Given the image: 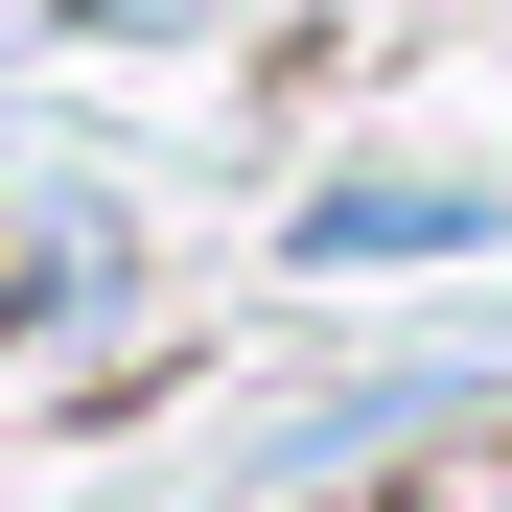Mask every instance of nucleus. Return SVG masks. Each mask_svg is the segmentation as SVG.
<instances>
[{
    "label": "nucleus",
    "mask_w": 512,
    "mask_h": 512,
    "mask_svg": "<svg viewBox=\"0 0 512 512\" xmlns=\"http://www.w3.org/2000/svg\"><path fill=\"white\" fill-rule=\"evenodd\" d=\"M512 233V187H326L303 210V256H489Z\"/></svg>",
    "instance_id": "obj_1"
},
{
    "label": "nucleus",
    "mask_w": 512,
    "mask_h": 512,
    "mask_svg": "<svg viewBox=\"0 0 512 512\" xmlns=\"http://www.w3.org/2000/svg\"><path fill=\"white\" fill-rule=\"evenodd\" d=\"M24 303H47V326L117 303V210H47V233H24Z\"/></svg>",
    "instance_id": "obj_2"
}]
</instances>
